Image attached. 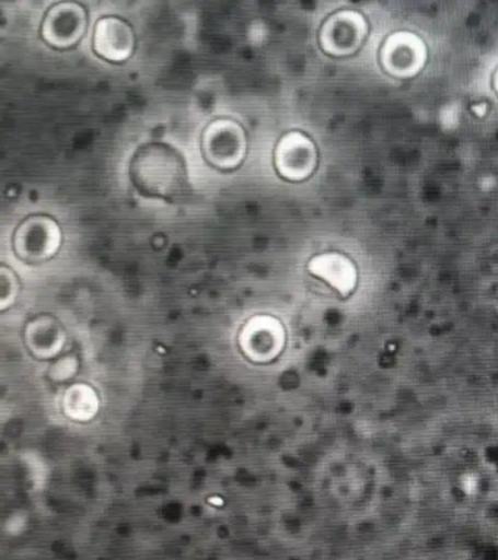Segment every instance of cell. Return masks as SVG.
<instances>
[{"label":"cell","instance_id":"2","mask_svg":"<svg viewBox=\"0 0 498 560\" xmlns=\"http://www.w3.org/2000/svg\"><path fill=\"white\" fill-rule=\"evenodd\" d=\"M205 161L220 171H234L247 156L246 130L234 118L220 117L209 122L200 139Z\"/></svg>","mask_w":498,"mask_h":560},{"label":"cell","instance_id":"1","mask_svg":"<svg viewBox=\"0 0 498 560\" xmlns=\"http://www.w3.org/2000/svg\"><path fill=\"white\" fill-rule=\"evenodd\" d=\"M129 178L139 195L152 199L177 200L190 190L185 158L163 142H148L135 151Z\"/></svg>","mask_w":498,"mask_h":560},{"label":"cell","instance_id":"4","mask_svg":"<svg viewBox=\"0 0 498 560\" xmlns=\"http://www.w3.org/2000/svg\"><path fill=\"white\" fill-rule=\"evenodd\" d=\"M89 28V13L81 3L59 2L49 8L42 22V38L50 47L67 50L77 46Z\"/></svg>","mask_w":498,"mask_h":560},{"label":"cell","instance_id":"3","mask_svg":"<svg viewBox=\"0 0 498 560\" xmlns=\"http://www.w3.org/2000/svg\"><path fill=\"white\" fill-rule=\"evenodd\" d=\"M62 228L47 214H32L16 226L12 247L16 256L30 265H40L56 256L62 247Z\"/></svg>","mask_w":498,"mask_h":560},{"label":"cell","instance_id":"6","mask_svg":"<svg viewBox=\"0 0 498 560\" xmlns=\"http://www.w3.org/2000/svg\"><path fill=\"white\" fill-rule=\"evenodd\" d=\"M137 37L129 22L119 16L100 18L94 26L93 50L112 63H124L132 57Z\"/></svg>","mask_w":498,"mask_h":560},{"label":"cell","instance_id":"5","mask_svg":"<svg viewBox=\"0 0 498 560\" xmlns=\"http://www.w3.org/2000/svg\"><path fill=\"white\" fill-rule=\"evenodd\" d=\"M274 165L279 177L288 182L310 177L316 166V149L312 140L300 131H288L275 147Z\"/></svg>","mask_w":498,"mask_h":560}]
</instances>
